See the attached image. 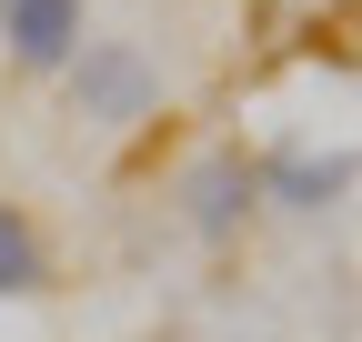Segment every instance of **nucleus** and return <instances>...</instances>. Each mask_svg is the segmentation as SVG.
<instances>
[{"label":"nucleus","instance_id":"f257e3e1","mask_svg":"<svg viewBox=\"0 0 362 342\" xmlns=\"http://www.w3.org/2000/svg\"><path fill=\"white\" fill-rule=\"evenodd\" d=\"M71 101H81V121H101V131H131V121H151L161 71H151L141 40H81V61H71Z\"/></svg>","mask_w":362,"mask_h":342},{"label":"nucleus","instance_id":"f03ea898","mask_svg":"<svg viewBox=\"0 0 362 342\" xmlns=\"http://www.w3.org/2000/svg\"><path fill=\"white\" fill-rule=\"evenodd\" d=\"M81 20H90V0H11L0 40H11L21 71H71L81 61Z\"/></svg>","mask_w":362,"mask_h":342},{"label":"nucleus","instance_id":"7ed1b4c3","mask_svg":"<svg viewBox=\"0 0 362 342\" xmlns=\"http://www.w3.org/2000/svg\"><path fill=\"white\" fill-rule=\"evenodd\" d=\"M252 191H262V171H252L242 151H211L192 182H181V201H192V232H202V242H232V232L252 222Z\"/></svg>","mask_w":362,"mask_h":342},{"label":"nucleus","instance_id":"20e7f679","mask_svg":"<svg viewBox=\"0 0 362 342\" xmlns=\"http://www.w3.org/2000/svg\"><path fill=\"white\" fill-rule=\"evenodd\" d=\"M342 182H352V151H272V171H262V191L272 201H292V211H322V201H342Z\"/></svg>","mask_w":362,"mask_h":342},{"label":"nucleus","instance_id":"39448f33","mask_svg":"<svg viewBox=\"0 0 362 342\" xmlns=\"http://www.w3.org/2000/svg\"><path fill=\"white\" fill-rule=\"evenodd\" d=\"M30 292H51V242L21 201H0V302H30Z\"/></svg>","mask_w":362,"mask_h":342},{"label":"nucleus","instance_id":"423d86ee","mask_svg":"<svg viewBox=\"0 0 362 342\" xmlns=\"http://www.w3.org/2000/svg\"><path fill=\"white\" fill-rule=\"evenodd\" d=\"M0 11H11V0H0Z\"/></svg>","mask_w":362,"mask_h":342}]
</instances>
